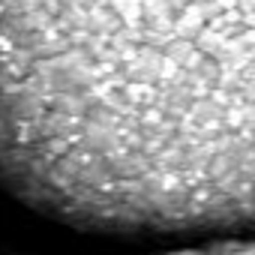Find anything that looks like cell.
Segmentation results:
<instances>
[{
    "label": "cell",
    "instance_id": "2",
    "mask_svg": "<svg viewBox=\"0 0 255 255\" xmlns=\"http://www.w3.org/2000/svg\"><path fill=\"white\" fill-rule=\"evenodd\" d=\"M180 255H255V243H249V246H213V249L180 252Z\"/></svg>",
    "mask_w": 255,
    "mask_h": 255
},
{
    "label": "cell",
    "instance_id": "1",
    "mask_svg": "<svg viewBox=\"0 0 255 255\" xmlns=\"http://www.w3.org/2000/svg\"><path fill=\"white\" fill-rule=\"evenodd\" d=\"M0 183L87 228L255 225V0H0Z\"/></svg>",
    "mask_w": 255,
    "mask_h": 255
}]
</instances>
